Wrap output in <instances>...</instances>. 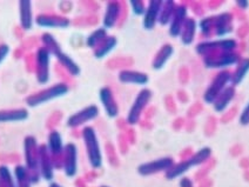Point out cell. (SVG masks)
<instances>
[{
	"instance_id": "6da1fadb",
	"label": "cell",
	"mask_w": 249,
	"mask_h": 187,
	"mask_svg": "<svg viewBox=\"0 0 249 187\" xmlns=\"http://www.w3.org/2000/svg\"><path fill=\"white\" fill-rule=\"evenodd\" d=\"M201 33L209 38L211 36L223 37L233 31V14L221 13L216 17H208L200 21Z\"/></svg>"
},
{
	"instance_id": "7a4b0ae2",
	"label": "cell",
	"mask_w": 249,
	"mask_h": 187,
	"mask_svg": "<svg viewBox=\"0 0 249 187\" xmlns=\"http://www.w3.org/2000/svg\"><path fill=\"white\" fill-rule=\"evenodd\" d=\"M81 137H83L87 159H89L90 167L93 169L101 168V166H103V152H101L100 143H99L94 127L85 126L81 131Z\"/></svg>"
},
{
	"instance_id": "3957f363",
	"label": "cell",
	"mask_w": 249,
	"mask_h": 187,
	"mask_svg": "<svg viewBox=\"0 0 249 187\" xmlns=\"http://www.w3.org/2000/svg\"><path fill=\"white\" fill-rule=\"evenodd\" d=\"M212 155V150L209 147H203L200 151H197L194 154H192L191 157L186 158L185 160L180 161V163L174 164L172 168H169L168 171L166 172V178L168 180L175 179V178L180 177L183 173H186L187 171L191 169V167L193 166H199L202 165V164L207 163V161L211 159Z\"/></svg>"
},
{
	"instance_id": "277c9868",
	"label": "cell",
	"mask_w": 249,
	"mask_h": 187,
	"mask_svg": "<svg viewBox=\"0 0 249 187\" xmlns=\"http://www.w3.org/2000/svg\"><path fill=\"white\" fill-rule=\"evenodd\" d=\"M69 91L70 86L66 83H58L30 94L25 99V103L27 104L28 107H32L33 109V107L40 106V105L54 100V99L64 97V95L69 93Z\"/></svg>"
},
{
	"instance_id": "5b68a950",
	"label": "cell",
	"mask_w": 249,
	"mask_h": 187,
	"mask_svg": "<svg viewBox=\"0 0 249 187\" xmlns=\"http://www.w3.org/2000/svg\"><path fill=\"white\" fill-rule=\"evenodd\" d=\"M231 81V72L228 70H222L221 72L216 73L212 83L206 90L203 94V100L207 104H214L216 98L228 87V84Z\"/></svg>"
},
{
	"instance_id": "8992f818",
	"label": "cell",
	"mask_w": 249,
	"mask_h": 187,
	"mask_svg": "<svg viewBox=\"0 0 249 187\" xmlns=\"http://www.w3.org/2000/svg\"><path fill=\"white\" fill-rule=\"evenodd\" d=\"M153 97L152 91L149 89H142L140 92L138 93V95L135 97L134 101H133L131 109H129L128 114H127L126 123L131 126L139 124L140 121L141 115H142L143 111L146 110V107L148 106L149 101Z\"/></svg>"
},
{
	"instance_id": "52a82bcc",
	"label": "cell",
	"mask_w": 249,
	"mask_h": 187,
	"mask_svg": "<svg viewBox=\"0 0 249 187\" xmlns=\"http://www.w3.org/2000/svg\"><path fill=\"white\" fill-rule=\"evenodd\" d=\"M237 49V41L234 39H221V40L205 41L197 44L195 47L196 53L201 56H205L211 53L216 52H235Z\"/></svg>"
},
{
	"instance_id": "ba28073f",
	"label": "cell",
	"mask_w": 249,
	"mask_h": 187,
	"mask_svg": "<svg viewBox=\"0 0 249 187\" xmlns=\"http://www.w3.org/2000/svg\"><path fill=\"white\" fill-rule=\"evenodd\" d=\"M203 58L205 66L208 69H223V67L235 65L241 60V56L237 52H216L207 55Z\"/></svg>"
},
{
	"instance_id": "9c48e42d",
	"label": "cell",
	"mask_w": 249,
	"mask_h": 187,
	"mask_svg": "<svg viewBox=\"0 0 249 187\" xmlns=\"http://www.w3.org/2000/svg\"><path fill=\"white\" fill-rule=\"evenodd\" d=\"M51 53L44 46L39 47L36 52V78L38 84L46 85L50 81Z\"/></svg>"
},
{
	"instance_id": "30bf717a",
	"label": "cell",
	"mask_w": 249,
	"mask_h": 187,
	"mask_svg": "<svg viewBox=\"0 0 249 187\" xmlns=\"http://www.w3.org/2000/svg\"><path fill=\"white\" fill-rule=\"evenodd\" d=\"M64 143H62L61 134L55 130L51 131L47 137V149L52 158L54 169L62 168V154H64Z\"/></svg>"
},
{
	"instance_id": "8fae6325",
	"label": "cell",
	"mask_w": 249,
	"mask_h": 187,
	"mask_svg": "<svg viewBox=\"0 0 249 187\" xmlns=\"http://www.w3.org/2000/svg\"><path fill=\"white\" fill-rule=\"evenodd\" d=\"M39 144L35 135H26L24 139V159L28 171L39 169Z\"/></svg>"
},
{
	"instance_id": "7c38bea8",
	"label": "cell",
	"mask_w": 249,
	"mask_h": 187,
	"mask_svg": "<svg viewBox=\"0 0 249 187\" xmlns=\"http://www.w3.org/2000/svg\"><path fill=\"white\" fill-rule=\"evenodd\" d=\"M174 159L171 157H163L159 158L157 160L148 161V163H143L138 166V173L142 177H149V175L161 173V172L168 171L174 165Z\"/></svg>"
},
{
	"instance_id": "4fadbf2b",
	"label": "cell",
	"mask_w": 249,
	"mask_h": 187,
	"mask_svg": "<svg viewBox=\"0 0 249 187\" xmlns=\"http://www.w3.org/2000/svg\"><path fill=\"white\" fill-rule=\"evenodd\" d=\"M62 169L67 178H74L78 173V147L75 144L69 143L65 145L62 154Z\"/></svg>"
},
{
	"instance_id": "5bb4252c",
	"label": "cell",
	"mask_w": 249,
	"mask_h": 187,
	"mask_svg": "<svg viewBox=\"0 0 249 187\" xmlns=\"http://www.w3.org/2000/svg\"><path fill=\"white\" fill-rule=\"evenodd\" d=\"M98 115L99 107L97 105H89V106H86L85 109L73 113L72 115H70L66 124L67 126L71 127V129H76V127H80L85 124L89 123V121L94 120Z\"/></svg>"
},
{
	"instance_id": "9a60e30c",
	"label": "cell",
	"mask_w": 249,
	"mask_h": 187,
	"mask_svg": "<svg viewBox=\"0 0 249 187\" xmlns=\"http://www.w3.org/2000/svg\"><path fill=\"white\" fill-rule=\"evenodd\" d=\"M35 21L39 27L49 28H67L71 25L70 18L55 13L38 14Z\"/></svg>"
},
{
	"instance_id": "2e32d148",
	"label": "cell",
	"mask_w": 249,
	"mask_h": 187,
	"mask_svg": "<svg viewBox=\"0 0 249 187\" xmlns=\"http://www.w3.org/2000/svg\"><path fill=\"white\" fill-rule=\"evenodd\" d=\"M39 171L44 180L52 181L54 178V166L46 144L39 146Z\"/></svg>"
},
{
	"instance_id": "e0dca14e",
	"label": "cell",
	"mask_w": 249,
	"mask_h": 187,
	"mask_svg": "<svg viewBox=\"0 0 249 187\" xmlns=\"http://www.w3.org/2000/svg\"><path fill=\"white\" fill-rule=\"evenodd\" d=\"M162 4V0H151V1L147 2V8L145 14H143L142 20V25L145 30L151 31L158 24Z\"/></svg>"
},
{
	"instance_id": "ac0fdd59",
	"label": "cell",
	"mask_w": 249,
	"mask_h": 187,
	"mask_svg": "<svg viewBox=\"0 0 249 187\" xmlns=\"http://www.w3.org/2000/svg\"><path fill=\"white\" fill-rule=\"evenodd\" d=\"M99 98L103 104L105 112L109 118H117L119 115V105L115 100L114 93L109 87L105 86L99 91Z\"/></svg>"
},
{
	"instance_id": "d6986e66",
	"label": "cell",
	"mask_w": 249,
	"mask_h": 187,
	"mask_svg": "<svg viewBox=\"0 0 249 187\" xmlns=\"http://www.w3.org/2000/svg\"><path fill=\"white\" fill-rule=\"evenodd\" d=\"M187 18H188L187 17V7L183 4H178L173 18L169 22V36L173 37V38L180 37L181 30H182L183 24H185Z\"/></svg>"
},
{
	"instance_id": "ffe728a7",
	"label": "cell",
	"mask_w": 249,
	"mask_h": 187,
	"mask_svg": "<svg viewBox=\"0 0 249 187\" xmlns=\"http://www.w3.org/2000/svg\"><path fill=\"white\" fill-rule=\"evenodd\" d=\"M121 16V2L120 1H108L106 5V11H105L103 25L104 28H113L118 24L119 19Z\"/></svg>"
},
{
	"instance_id": "44dd1931",
	"label": "cell",
	"mask_w": 249,
	"mask_h": 187,
	"mask_svg": "<svg viewBox=\"0 0 249 187\" xmlns=\"http://www.w3.org/2000/svg\"><path fill=\"white\" fill-rule=\"evenodd\" d=\"M19 5V20H20V26L24 31L32 30L33 22V10L32 1L31 0H20Z\"/></svg>"
},
{
	"instance_id": "7402d4cb",
	"label": "cell",
	"mask_w": 249,
	"mask_h": 187,
	"mask_svg": "<svg viewBox=\"0 0 249 187\" xmlns=\"http://www.w3.org/2000/svg\"><path fill=\"white\" fill-rule=\"evenodd\" d=\"M118 79L121 84L146 85L148 84L149 76L146 73L134 70H123L119 72Z\"/></svg>"
},
{
	"instance_id": "603a6c76",
	"label": "cell",
	"mask_w": 249,
	"mask_h": 187,
	"mask_svg": "<svg viewBox=\"0 0 249 187\" xmlns=\"http://www.w3.org/2000/svg\"><path fill=\"white\" fill-rule=\"evenodd\" d=\"M28 111L24 107L10 110H0V124L1 123H21L28 119Z\"/></svg>"
},
{
	"instance_id": "cb8c5ba5",
	"label": "cell",
	"mask_w": 249,
	"mask_h": 187,
	"mask_svg": "<svg viewBox=\"0 0 249 187\" xmlns=\"http://www.w3.org/2000/svg\"><path fill=\"white\" fill-rule=\"evenodd\" d=\"M174 53V47L171 44H165L155 53L152 61V67L154 70H161L165 67L167 61L172 58Z\"/></svg>"
},
{
	"instance_id": "d4e9b609",
	"label": "cell",
	"mask_w": 249,
	"mask_h": 187,
	"mask_svg": "<svg viewBox=\"0 0 249 187\" xmlns=\"http://www.w3.org/2000/svg\"><path fill=\"white\" fill-rule=\"evenodd\" d=\"M195 31H196V21L194 18H187L185 24H183L182 30H181L180 38L181 42L186 46L193 44L195 38Z\"/></svg>"
},
{
	"instance_id": "484cf974",
	"label": "cell",
	"mask_w": 249,
	"mask_h": 187,
	"mask_svg": "<svg viewBox=\"0 0 249 187\" xmlns=\"http://www.w3.org/2000/svg\"><path fill=\"white\" fill-rule=\"evenodd\" d=\"M234 97H235V87L234 86H228L219 97L216 98V100L214 101V110L216 112L221 113L227 109V106L233 100Z\"/></svg>"
},
{
	"instance_id": "4316f807",
	"label": "cell",
	"mask_w": 249,
	"mask_h": 187,
	"mask_svg": "<svg viewBox=\"0 0 249 187\" xmlns=\"http://www.w3.org/2000/svg\"><path fill=\"white\" fill-rule=\"evenodd\" d=\"M118 45V39L114 36H108L99 46L93 50V55L97 59H103L108 53H111Z\"/></svg>"
},
{
	"instance_id": "83f0119b",
	"label": "cell",
	"mask_w": 249,
	"mask_h": 187,
	"mask_svg": "<svg viewBox=\"0 0 249 187\" xmlns=\"http://www.w3.org/2000/svg\"><path fill=\"white\" fill-rule=\"evenodd\" d=\"M177 2L173 1V0H167V1H163L162 7H161L159 20L158 22L161 25V26H166V25H169L172 18H173L175 8H177Z\"/></svg>"
},
{
	"instance_id": "f1b7e54d",
	"label": "cell",
	"mask_w": 249,
	"mask_h": 187,
	"mask_svg": "<svg viewBox=\"0 0 249 187\" xmlns=\"http://www.w3.org/2000/svg\"><path fill=\"white\" fill-rule=\"evenodd\" d=\"M249 71V58H242L241 60L236 64V69L231 73V86H237L239 84H241V81L245 79L246 75Z\"/></svg>"
},
{
	"instance_id": "f546056e",
	"label": "cell",
	"mask_w": 249,
	"mask_h": 187,
	"mask_svg": "<svg viewBox=\"0 0 249 187\" xmlns=\"http://www.w3.org/2000/svg\"><path fill=\"white\" fill-rule=\"evenodd\" d=\"M55 58H56V60H58L59 64H60L61 66L64 67V69L66 70L71 75L78 76L81 73V70H80V67H79V65L76 64V62L73 60V59L71 58L69 55H66V53L61 52L60 55L56 56Z\"/></svg>"
},
{
	"instance_id": "4dcf8cb0",
	"label": "cell",
	"mask_w": 249,
	"mask_h": 187,
	"mask_svg": "<svg viewBox=\"0 0 249 187\" xmlns=\"http://www.w3.org/2000/svg\"><path fill=\"white\" fill-rule=\"evenodd\" d=\"M41 42H42V46L49 51V52L51 53V56H56L62 52L60 44H59L58 40H56L54 37H53V35H51V33H49V32L42 33Z\"/></svg>"
},
{
	"instance_id": "1f68e13d",
	"label": "cell",
	"mask_w": 249,
	"mask_h": 187,
	"mask_svg": "<svg viewBox=\"0 0 249 187\" xmlns=\"http://www.w3.org/2000/svg\"><path fill=\"white\" fill-rule=\"evenodd\" d=\"M13 175L14 179H16V185L17 187H31L32 183H31L30 177H28L27 168L25 165L18 164L16 165L13 169Z\"/></svg>"
},
{
	"instance_id": "d6a6232c",
	"label": "cell",
	"mask_w": 249,
	"mask_h": 187,
	"mask_svg": "<svg viewBox=\"0 0 249 187\" xmlns=\"http://www.w3.org/2000/svg\"><path fill=\"white\" fill-rule=\"evenodd\" d=\"M108 37L107 35V30L104 27H100V28H97L95 31H93L90 35L87 37L86 39V45L87 47H89V49L94 50L95 47L99 46V45L103 42L105 39Z\"/></svg>"
},
{
	"instance_id": "836d02e7",
	"label": "cell",
	"mask_w": 249,
	"mask_h": 187,
	"mask_svg": "<svg viewBox=\"0 0 249 187\" xmlns=\"http://www.w3.org/2000/svg\"><path fill=\"white\" fill-rule=\"evenodd\" d=\"M0 183L2 187H17L14 175L6 165H0Z\"/></svg>"
},
{
	"instance_id": "e575fe53",
	"label": "cell",
	"mask_w": 249,
	"mask_h": 187,
	"mask_svg": "<svg viewBox=\"0 0 249 187\" xmlns=\"http://www.w3.org/2000/svg\"><path fill=\"white\" fill-rule=\"evenodd\" d=\"M129 5H131L133 13L135 16H143L146 12V2L142 1V0H131L129 1Z\"/></svg>"
},
{
	"instance_id": "d590c367",
	"label": "cell",
	"mask_w": 249,
	"mask_h": 187,
	"mask_svg": "<svg viewBox=\"0 0 249 187\" xmlns=\"http://www.w3.org/2000/svg\"><path fill=\"white\" fill-rule=\"evenodd\" d=\"M240 124L243 125V126L249 125V103L242 111L241 115H240Z\"/></svg>"
},
{
	"instance_id": "8d00e7d4",
	"label": "cell",
	"mask_w": 249,
	"mask_h": 187,
	"mask_svg": "<svg viewBox=\"0 0 249 187\" xmlns=\"http://www.w3.org/2000/svg\"><path fill=\"white\" fill-rule=\"evenodd\" d=\"M10 46L6 44H0V64L7 58V56L10 55Z\"/></svg>"
},
{
	"instance_id": "74e56055",
	"label": "cell",
	"mask_w": 249,
	"mask_h": 187,
	"mask_svg": "<svg viewBox=\"0 0 249 187\" xmlns=\"http://www.w3.org/2000/svg\"><path fill=\"white\" fill-rule=\"evenodd\" d=\"M179 185H180V187H194L193 181H192V179H189V178H187V177L181 178Z\"/></svg>"
},
{
	"instance_id": "f35d334b",
	"label": "cell",
	"mask_w": 249,
	"mask_h": 187,
	"mask_svg": "<svg viewBox=\"0 0 249 187\" xmlns=\"http://www.w3.org/2000/svg\"><path fill=\"white\" fill-rule=\"evenodd\" d=\"M236 6L241 10H247L249 6V1L247 0H240V1H236Z\"/></svg>"
},
{
	"instance_id": "ab89813d",
	"label": "cell",
	"mask_w": 249,
	"mask_h": 187,
	"mask_svg": "<svg viewBox=\"0 0 249 187\" xmlns=\"http://www.w3.org/2000/svg\"><path fill=\"white\" fill-rule=\"evenodd\" d=\"M49 187H62L60 184L55 183V181H51V184L49 185Z\"/></svg>"
},
{
	"instance_id": "60d3db41",
	"label": "cell",
	"mask_w": 249,
	"mask_h": 187,
	"mask_svg": "<svg viewBox=\"0 0 249 187\" xmlns=\"http://www.w3.org/2000/svg\"><path fill=\"white\" fill-rule=\"evenodd\" d=\"M100 187H109V186H100Z\"/></svg>"
},
{
	"instance_id": "b9f144b4",
	"label": "cell",
	"mask_w": 249,
	"mask_h": 187,
	"mask_svg": "<svg viewBox=\"0 0 249 187\" xmlns=\"http://www.w3.org/2000/svg\"><path fill=\"white\" fill-rule=\"evenodd\" d=\"M0 187H2V185H1V183H0Z\"/></svg>"
}]
</instances>
